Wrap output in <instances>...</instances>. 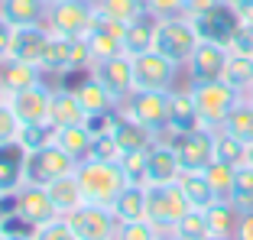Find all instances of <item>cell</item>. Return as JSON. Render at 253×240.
I'll return each mask as SVG.
<instances>
[{"label":"cell","mask_w":253,"mask_h":240,"mask_svg":"<svg viewBox=\"0 0 253 240\" xmlns=\"http://www.w3.org/2000/svg\"><path fill=\"white\" fill-rule=\"evenodd\" d=\"M75 179L82 182L84 201L107 204V208H111V204L117 201V195L130 185L124 169H120V162H101V159H82L78 169H75Z\"/></svg>","instance_id":"obj_1"},{"label":"cell","mask_w":253,"mask_h":240,"mask_svg":"<svg viewBox=\"0 0 253 240\" xmlns=\"http://www.w3.org/2000/svg\"><path fill=\"white\" fill-rule=\"evenodd\" d=\"M124 156L117 146V140H114V133H94V140H91V150H88V159H101V162H117V159Z\"/></svg>","instance_id":"obj_42"},{"label":"cell","mask_w":253,"mask_h":240,"mask_svg":"<svg viewBox=\"0 0 253 240\" xmlns=\"http://www.w3.org/2000/svg\"><path fill=\"white\" fill-rule=\"evenodd\" d=\"M188 94L195 101L201 127L208 130H221L227 114L234 111V104L240 101V94L231 88L227 81H201V84H188Z\"/></svg>","instance_id":"obj_3"},{"label":"cell","mask_w":253,"mask_h":240,"mask_svg":"<svg viewBox=\"0 0 253 240\" xmlns=\"http://www.w3.org/2000/svg\"><path fill=\"white\" fill-rule=\"evenodd\" d=\"M111 208L117 221H143L146 218V185H126Z\"/></svg>","instance_id":"obj_30"},{"label":"cell","mask_w":253,"mask_h":240,"mask_svg":"<svg viewBox=\"0 0 253 240\" xmlns=\"http://www.w3.org/2000/svg\"><path fill=\"white\" fill-rule=\"evenodd\" d=\"M23 159H26V153L20 143L0 146V195L3 198H13L23 188Z\"/></svg>","instance_id":"obj_20"},{"label":"cell","mask_w":253,"mask_h":240,"mask_svg":"<svg viewBox=\"0 0 253 240\" xmlns=\"http://www.w3.org/2000/svg\"><path fill=\"white\" fill-rule=\"evenodd\" d=\"M120 111L130 120H136L140 127H146L149 133H169V91H133L120 104Z\"/></svg>","instance_id":"obj_7"},{"label":"cell","mask_w":253,"mask_h":240,"mask_svg":"<svg viewBox=\"0 0 253 240\" xmlns=\"http://www.w3.org/2000/svg\"><path fill=\"white\" fill-rule=\"evenodd\" d=\"M185 7H188V0H146V10L153 16H185Z\"/></svg>","instance_id":"obj_46"},{"label":"cell","mask_w":253,"mask_h":240,"mask_svg":"<svg viewBox=\"0 0 253 240\" xmlns=\"http://www.w3.org/2000/svg\"><path fill=\"white\" fill-rule=\"evenodd\" d=\"M20 136V120L13 117L7 104H0V146H7V143H16Z\"/></svg>","instance_id":"obj_45"},{"label":"cell","mask_w":253,"mask_h":240,"mask_svg":"<svg viewBox=\"0 0 253 240\" xmlns=\"http://www.w3.org/2000/svg\"><path fill=\"white\" fill-rule=\"evenodd\" d=\"M45 188H49V195H52V201H55V208H59L62 218H65L68 211H75V208H82V204H84L82 182L75 179V172H72V175H62V179H55L52 185H45Z\"/></svg>","instance_id":"obj_29"},{"label":"cell","mask_w":253,"mask_h":240,"mask_svg":"<svg viewBox=\"0 0 253 240\" xmlns=\"http://www.w3.org/2000/svg\"><path fill=\"white\" fill-rule=\"evenodd\" d=\"M221 81H227L240 98H244L247 91L253 88V55L231 52V55H227V65H224V78H221Z\"/></svg>","instance_id":"obj_32"},{"label":"cell","mask_w":253,"mask_h":240,"mask_svg":"<svg viewBox=\"0 0 253 240\" xmlns=\"http://www.w3.org/2000/svg\"><path fill=\"white\" fill-rule=\"evenodd\" d=\"M117 162L130 185H146V153H124Z\"/></svg>","instance_id":"obj_43"},{"label":"cell","mask_w":253,"mask_h":240,"mask_svg":"<svg viewBox=\"0 0 253 240\" xmlns=\"http://www.w3.org/2000/svg\"><path fill=\"white\" fill-rule=\"evenodd\" d=\"M0 81H3V88L13 94V91L33 88V84L42 81V68L30 65V62H20V59H3L0 62Z\"/></svg>","instance_id":"obj_27"},{"label":"cell","mask_w":253,"mask_h":240,"mask_svg":"<svg viewBox=\"0 0 253 240\" xmlns=\"http://www.w3.org/2000/svg\"><path fill=\"white\" fill-rule=\"evenodd\" d=\"M114 140H117L120 153H146L153 143L159 140L156 133H149L146 127H140L136 120H130L124 111L117 107V117H114V127H111Z\"/></svg>","instance_id":"obj_18"},{"label":"cell","mask_w":253,"mask_h":240,"mask_svg":"<svg viewBox=\"0 0 253 240\" xmlns=\"http://www.w3.org/2000/svg\"><path fill=\"white\" fill-rule=\"evenodd\" d=\"M78 169V159L68 156L59 143H49L42 150L26 153L23 159V185H52L62 175H72Z\"/></svg>","instance_id":"obj_4"},{"label":"cell","mask_w":253,"mask_h":240,"mask_svg":"<svg viewBox=\"0 0 253 240\" xmlns=\"http://www.w3.org/2000/svg\"><path fill=\"white\" fill-rule=\"evenodd\" d=\"M205 214H208V227H211V234H214V237L234 240V234H237V221H240V211L234 208L231 201L217 198L211 208H205Z\"/></svg>","instance_id":"obj_31"},{"label":"cell","mask_w":253,"mask_h":240,"mask_svg":"<svg viewBox=\"0 0 253 240\" xmlns=\"http://www.w3.org/2000/svg\"><path fill=\"white\" fill-rule=\"evenodd\" d=\"M234 240H253V211H244V214H240Z\"/></svg>","instance_id":"obj_48"},{"label":"cell","mask_w":253,"mask_h":240,"mask_svg":"<svg viewBox=\"0 0 253 240\" xmlns=\"http://www.w3.org/2000/svg\"><path fill=\"white\" fill-rule=\"evenodd\" d=\"M91 75L107 88V94L114 98L117 107L136 91V84H133V59H130V55H114V59L94 62V65H91Z\"/></svg>","instance_id":"obj_12"},{"label":"cell","mask_w":253,"mask_h":240,"mask_svg":"<svg viewBox=\"0 0 253 240\" xmlns=\"http://www.w3.org/2000/svg\"><path fill=\"white\" fill-rule=\"evenodd\" d=\"M201 127L195 101L188 91H169V136L172 133H188V130Z\"/></svg>","instance_id":"obj_24"},{"label":"cell","mask_w":253,"mask_h":240,"mask_svg":"<svg viewBox=\"0 0 253 240\" xmlns=\"http://www.w3.org/2000/svg\"><path fill=\"white\" fill-rule=\"evenodd\" d=\"M13 33H16V26H10L7 20H0V62L10 59V49H13Z\"/></svg>","instance_id":"obj_47"},{"label":"cell","mask_w":253,"mask_h":240,"mask_svg":"<svg viewBox=\"0 0 253 240\" xmlns=\"http://www.w3.org/2000/svg\"><path fill=\"white\" fill-rule=\"evenodd\" d=\"M198 42H201V36L188 16H163L156 23V45L153 49L159 55H166L169 62H175L179 68L188 65V59L198 49Z\"/></svg>","instance_id":"obj_2"},{"label":"cell","mask_w":253,"mask_h":240,"mask_svg":"<svg viewBox=\"0 0 253 240\" xmlns=\"http://www.w3.org/2000/svg\"><path fill=\"white\" fill-rule=\"evenodd\" d=\"M72 42H75V39L52 36V33H49V42H45V49H42L39 68H42V72H52V75L72 72Z\"/></svg>","instance_id":"obj_28"},{"label":"cell","mask_w":253,"mask_h":240,"mask_svg":"<svg viewBox=\"0 0 253 240\" xmlns=\"http://www.w3.org/2000/svg\"><path fill=\"white\" fill-rule=\"evenodd\" d=\"M227 55L231 49L221 42H208V39H201L198 49L192 52L188 59V78L192 84H201V81H221L224 78V65H227Z\"/></svg>","instance_id":"obj_16"},{"label":"cell","mask_w":253,"mask_h":240,"mask_svg":"<svg viewBox=\"0 0 253 240\" xmlns=\"http://www.w3.org/2000/svg\"><path fill=\"white\" fill-rule=\"evenodd\" d=\"M91 20H94V0H52L45 10L42 26L52 36L78 39L88 33Z\"/></svg>","instance_id":"obj_6"},{"label":"cell","mask_w":253,"mask_h":240,"mask_svg":"<svg viewBox=\"0 0 253 240\" xmlns=\"http://www.w3.org/2000/svg\"><path fill=\"white\" fill-rule=\"evenodd\" d=\"M179 175H182L179 156L172 150V143L159 136L146 150V185H169V182H179Z\"/></svg>","instance_id":"obj_17"},{"label":"cell","mask_w":253,"mask_h":240,"mask_svg":"<svg viewBox=\"0 0 253 240\" xmlns=\"http://www.w3.org/2000/svg\"><path fill=\"white\" fill-rule=\"evenodd\" d=\"M156 240H182V237H179V234H175V231H163V234H159Z\"/></svg>","instance_id":"obj_49"},{"label":"cell","mask_w":253,"mask_h":240,"mask_svg":"<svg viewBox=\"0 0 253 240\" xmlns=\"http://www.w3.org/2000/svg\"><path fill=\"white\" fill-rule=\"evenodd\" d=\"M244 98H247V101H250V104H253V88H250V91H247V94H244Z\"/></svg>","instance_id":"obj_54"},{"label":"cell","mask_w":253,"mask_h":240,"mask_svg":"<svg viewBox=\"0 0 253 240\" xmlns=\"http://www.w3.org/2000/svg\"><path fill=\"white\" fill-rule=\"evenodd\" d=\"M169 143L182 162V172L185 169H208L214 162V130L208 127H195L188 133H172Z\"/></svg>","instance_id":"obj_10"},{"label":"cell","mask_w":253,"mask_h":240,"mask_svg":"<svg viewBox=\"0 0 253 240\" xmlns=\"http://www.w3.org/2000/svg\"><path fill=\"white\" fill-rule=\"evenodd\" d=\"M159 234H163V231H159L156 224H149L146 218H143V221H120L114 240H156Z\"/></svg>","instance_id":"obj_41"},{"label":"cell","mask_w":253,"mask_h":240,"mask_svg":"<svg viewBox=\"0 0 253 240\" xmlns=\"http://www.w3.org/2000/svg\"><path fill=\"white\" fill-rule=\"evenodd\" d=\"M3 237H7V234H3V221H0V240H3Z\"/></svg>","instance_id":"obj_56"},{"label":"cell","mask_w":253,"mask_h":240,"mask_svg":"<svg viewBox=\"0 0 253 240\" xmlns=\"http://www.w3.org/2000/svg\"><path fill=\"white\" fill-rule=\"evenodd\" d=\"M3 201H7V198H3V195H0V204H3Z\"/></svg>","instance_id":"obj_57"},{"label":"cell","mask_w":253,"mask_h":240,"mask_svg":"<svg viewBox=\"0 0 253 240\" xmlns=\"http://www.w3.org/2000/svg\"><path fill=\"white\" fill-rule=\"evenodd\" d=\"M188 20L195 23V30H198L201 39H208V42H221V45H227L234 39V33L240 30L237 7H234L231 0H217V3H211L208 10L192 13Z\"/></svg>","instance_id":"obj_9"},{"label":"cell","mask_w":253,"mask_h":240,"mask_svg":"<svg viewBox=\"0 0 253 240\" xmlns=\"http://www.w3.org/2000/svg\"><path fill=\"white\" fill-rule=\"evenodd\" d=\"M49 0H0V20H7L10 26H36L45 20Z\"/></svg>","instance_id":"obj_22"},{"label":"cell","mask_w":253,"mask_h":240,"mask_svg":"<svg viewBox=\"0 0 253 240\" xmlns=\"http://www.w3.org/2000/svg\"><path fill=\"white\" fill-rule=\"evenodd\" d=\"M227 201L244 214V211H253V165H237V175H234V188Z\"/></svg>","instance_id":"obj_37"},{"label":"cell","mask_w":253,"mask_h":240,"mask_svg":"<svg viewBox=\"0 0 253 240\" xmlns=\"http://www.w3.org/2000/svg\"><path fill=\"white\" fill-rule=\"evenodd\" d=\"M33 240H78V237H75V231L68 227L65 218H55V221H49V224L36 227V231H33Z\"/></svg>","instance_id":"obj_44"},{"label":"cell","mask_w":253,"mask_h":240,"mask_svg":"<svg viewBox=\"0 0 253 240\" xmlns=\"http://www.w3.org/2000/svg\"><path fill=\"white\" fill-rule=\"evenodd\" d=\"M94 10L117 23H133L136 16L146 13V0H94Z\"/></svg>","instance_id":"obj_35"},{"label":"cell","mask_w":253,"mask_h":240,"mask_svg":"<svg viewBox=\"0 0 253 240\" xmlns=\"http://www.w3.org/2000/svg\"><path fill=\"white\" fill-rule=\"evenodd\" d=\"M172 231L179 234L182 240H205V237L211 234V227H208V214H205L201 208H192L185 218L179 221V224L172 227Z\"/></svg>","instance_id":"obj_40"},{"label":"cell","mask_w":253,"mask_h":240,"mask_svg":"<svg viewBox=\"0 0 253 240\" xmlns=\"http://www.w3.org/2000/svg\"><path fill=\"white\" fill-rule=\"evenodd\" d=\"M91 140H94V133L88 130V123H78V127H62V130H55V143H59V146L68 153V156L78 159V162H82V159H88Z\"/></svg>","instance_id":"obj_33"},{"label":"cell","mask_w":253,"mask_h":240,"mask_svg":"<svg viewBox=\"0 0 253 240\" xmlns=\"http://www.w3.org/2000/svg\"><path fill=\"white\" fill-rule=\"evenodd\" d=\"M205 240H227V237H214V234H208V237H205Z\"/></svg>","instance_id":"obj_55"},{"label":"cell","mask_w":253,"mask_h":240,"mask_svg":"<svg viewBox=\"0 0 253 240\" xmlns=\"http://www.w3.org/2000/svg\"><path fill=\"white\" fill-rule=\"evenodd\" d=\"M205 175H208L211 188H214V195L227 201V198H231V188H234V175H237V165H227V162H221V159H214V162L205 169Z\"/></svg>","instance_id":"obj_39"},{"label":"cell","mask_w":253,"mask_h":240,"mask_svg":"<svg viewBox=\"0 0 253 240\" xmlns=\"http://www.w3.org/2000/svg\"><path fill=\"white\" fill-rule=\"evenodd\" d=\"M179 188H182V195L188 198V204L192 208H211V204L217 201L214 195V188H211L208 175H205V169H185V172L179 175Z\"/></svg>","instance_id":"obj_25"},{"label":"cell","mask_w":253,"mask_h":240,"mask_svg":"<svg viewBox=\"0 0 253 240\" xmlns=\"http://www.w3.org/2000/svg\"><path fill=\"white\" fill-rule=\"evenodd\" d=\"M227 133H234L237 140H244L247 146L253 143V104L247 98H240L237 104H234V111L227 114V120H224V127Z\"/></svg>","instance_id":"obj_34"},{"label":"cell","mask_w":253,"mask_h":240,"mask_svg":"<svg viewBox=\"0 0 253 240\" xmlns=\"http://www.w3.org/2000/svg\"><path fill=\"white\" fill-rule=\"evenodd\" d=\"M49 123H52L55 130L88 123V114H84L82 104H78L75 91H52V104H49Z\"/></svg>","instance_id":"obj_23"},{"label":"cell","mask_w":253,"mask_h":240,"mask_svg":"<svg viewBox=\"0 0 253 240\" xmlns=\"http://www.w3.org/2000/svg\"><path fill=\"white\" fill-rule=\"evenodd\" d=\"M247 165H253V143L247 146Z\"/></svg>","instance_id":"obj_53"},{"label":"cell","mask_w":253,"mask_h":240,"mask_svg":"<svg viewBox=\"0 0 253 240\" xmlns=\"http://www.w3.org/2000/svg\"><path fill=\"white\" fill-rule=\"evenodd\" d=\"M65 221H68V227L75 231L78 240H114L117 224H120L114 208H107V204H91V201H84L82 208L68 211Z\"/></svg>","instance_id":"obj_8"},{"label":"cell","mask_w":253,"mask_h":240,"mask_svg":"<svg viewBox=\"0 0 253 240\" xmlns=\"http://www.w3.org/2000/svg\"><path fill=\"white\" fill-rule=\"evenodd\" d=\"M3 240H33V234H7Z\"/></svg>","instance_id":"obj_50"},{"label":"cell","mask_w":253,"mask_h":240,"mask_svg":"<svg viewBox=\"0 0 253 240\" xmlns=\"http://www.w3.org/2000/svg\"><path fill=\"white\" fill-rule=\"evenodd\" d=\"M214 159L227 165H244L247 162V143L237 140L227 130H214Z\"/></svg>","instance_id":"obj_36"},{"label":"cell","mask_w":253,"mask_h":240,"mask_svg":"<svg viewBox=\"0 0 253 240\" xmlns=\"http://www.w3.org/2000/svg\"><path fill=\"white\" fill-rule=\"evenodd\" d=\"M192 204L182 195L179 182H169V185H146V221L156 224L159 231H172L185 218Z\"/></svg>","instance_id":"obj_5"},{"label":"cell","mask_w":253,"mask_h":240,"mask_svg":"<svg viewBox=\"0 0 253 240\" xmlns=\"http://www.w3.org/2000/svg\"><path fill=\"white\" fill-rule=\"evenodd\" d=\"M49 3H52V0H49Z\"/></svg>","instance_id":"obj_58"},{"label":"cell","mask_w":253,"mask_h":240,"mask_svg":"<svg viewBox=\"0 0 253 240\" xmlns=\"http://www.w3.org/2000/svg\"><path fill=\"white\" fill-rule=\"evenodd\" d=\"M156 23L159 16H153L146 10L143 16H136L133 23H126V30H124V55H143L149 52L153 45H156Z\"/></svg>","instance_id":"obj_21"},{"label":"cell","mask_w":253,"mask_h":240,"mask_svg":"<svg viewBox=\"0 0 253 240\" xmlns=\"http://www.w3.org/2000/svg\"><path fill=\"white\" fill-rule=\"evenodd\" d=\"M179 75V65L149 49L143 55H133V84L136 91H172Z\"/></svg>","instance_id":"obj_11"},{"label":"cell","mask_w":253,"mask_h":240,"mask_svg":"<svg viewBox=\"0 0 253 240\" xmlns=\"http://www.w3.org/2000/svg\"><path fill=\"white\" fill-rule=\"evenodd\" d=\"M7 98H10V91L3 88V81H0V104H7Z\"/></svg>","instance_id":"obj_51"},{"label":"cell","mask_w":253,"mask_h":240,"mask_svg":"<svg viewBox=\"0 0 253 240\" xmlns=\"http://www.w3.org/2000/svg\"><path fill=\"white\" fill-rule=\"evenodd\" d=\"M75 98H78V104L84 107V114H88V117H94V114H111V111H117V104H114V98L107 94V88L97 81L91 72H88V78H84V81L75 88Z\"/></svg>","instance_id":"obj_26"},{"label":"cell","mask_w":253,"mask_h":240,"mask_svg":"<svg viewBox=\"0 0 253 240\" xmlns=\"http://www.w3.org/2000/svg\"><path fill=\"white\" fill-rule=\"evenodd\" d=\"M45 42H49V30H45L42 23H36V26H20V30L13 33V49H10V59H20V62H30V65H39Z\"/></svg>","instance_id":"obj_19"},{"label":"cell","mask_w":253,"mask_h":240,"mask_svg":"<svg viewBox=\"0 0 253 240\" xmlns=\"http://www.w3.org/2000/svg\"><path fill=\"white\" fill-rule=\"evenodd\" d=\"M49 104H52V88L49 84H33V88L13 91L7 98V107L13 111V117L20 120V127L30 123H49Z\"/></svg>","instance_id":"obj_14"},{"label":"cell","mask_w":253,"mask_h":240,"mask_svg":"<svg viewBox=\"0 0 253 240\" xmlns=\"http://www.w3.org/2000/svg\"><path fill=\"white\" fill-rule=\"evenodd\" d=\"M10 201H13V211L33 227V231L42 227V224H49V221H55V218H62L45 185H23Z\"/></svg>","instance_id":"obj_13"},{"label":"cell","mask_w":253,"mask_h":240,"mask_svg":"<svg viewBox=\"0 0 253 240\" xmlns=\"http://www.w3.org/2000/svg\"><path fill=\"white\" fill-rule=\"evenodd\" d=\"M16 143L23 146V153L42 150V146L55 143V127H52V123H30V127H20V136H16Z\"/></svg>","instance_id":"obj_38"},{"label":"cell","mask_w":253,"mask_h":240,"mask_svg":"<svg viewBox=\"0 0 253 240\" xmlns=\"http://www.w3.org/2000/svg\"><path fill=\"white\" fill-rule=\"evenodd\" d=\"M124 30H126V23H117V20H111V16H101L94 10V20H91L88 33H84L94 62L124 55Z\"/></svg>","instance_id":"obj_15"},{"label":"cell","mask_w":253,"mask_h":240,"mask_svg":"<svg viewBox=\"0 0 253 240\" xmlns=\"http://www.w3.org/2000/svg\"><path fill=\"white\" fill-rule=\"evenodd\" d=\"M231 3H234L237 10H240V7H253V0H231Z\"/></svg>","instance_id":"obj_52"}]
</instances>
